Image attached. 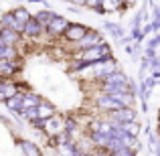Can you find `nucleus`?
<instances>
[{"label":"nucleus","instance_id":"obj_1","mask_svg":"<svg viewBox=\"0 0 160 156\" xmlns=\"http://www.w3.org/2000/svg\"><path fill=\"white\" fill-rule=\"evenodd\" d=\"M109 55H112V49H109L108 45L102 43V45H98V47L85 49V51H77L73 57L79 59V61H83L85 65H93V63H99V61L109 59Z\"/></svg>","mask_w":160,"mask_h":156},{"label":"nucleus","instance_id":"obj_2","mask_svg":"<svg viewBox=\"0 0 160 156\" xmlns=\"http://www.w3.org/2000/svg\"><path fill=\"white\" fill-rule=\"evenodd\" d=\"M109 118L113 120V124H130V122H136V112L132 108H120L116 112H109Z\"/></svg>","mask_w":160,"mask_h":156},{"label":"nucleus","instance_id":"obj_3","mask_svg":"<svg viewBox=\"0 0 160 156\" xmlns=\"http://www.w3.org/2000/svg\"><path fill=\"white\" fill-rule=\"evenodd\" d=\"M43 132L47 134V136H51V138L57 136V134H61V132H65V120L59 118V116H53V118H49V120H45Z\"/></svg>","mask_w":160,"mask_h":156},{"label":"nucleus","instance_id":"obj_4","mask_svg":"<svg viewBox=\"0 0 160 156\" xmlns=\"http://www.w3.org/2000/svg\"><path fill=\"white\" fill-rule=\"evenodd\" d=\"M102 45V35L95 31H87V35L83 37L79 43H75V49L77 51H85V49H91V47H98Z\"/></svg>","mask_w":160,"mask_h":156},{"label":"nucleus","instance_id":"obj_5","mask_svg":"<svg viewBox=\"0 0 160 156\" xmlns=\"http://www.w3.org/2000/svg\"><path fill=\"white\" fill-rule=\"evenodd\" d=\"M69 20L67 18H63V16H55V18L49 23V27H47V33L51 37H63L65 35V31L69 28Z\"/></svg>","mask_w":160,"mask_h":156},{"label":"nucleus","instance_id":"obj_6","mask_svg":"<svg viewBox=\"0 0 160 156\" xmlns=\"http://www.w3.org/2000/svg\"><path fill=\"white\" fill-rule=\"evenodd\" d=\"M85 35H87V28L83 27V24H69V28L65 31L63 39H65L67 43H73L75 45V43H79Z\"/></svg>","mask_w":160,"mask_h":156},{"label":"nucleus","instance_id":"obj_7","mask_svg":"<svg viewBox=\"0 0 160 156\" xmlns=\"http://www.w3.org/2000/svg\"><path fill=\"white\" fill-rule=\"evenodd\" d=\"M18 69H20L18 59H0V75H2L4 79L12 77Z\"/></svg>","mask_w":160,"mask_h":156},{"label":"nucleus","instance_id":"obj_8","mask_svg":"<svg viewBox=\"0 0 160 156\" xmlns=\"http://www.w3.org/2000/svg\"><path fill=\"white\" fill-rule=\"evenodd\" d=\"M0 24H2L4 28H10V31L18 33V35H22V33H24V24L18 23V20L14 18V14H12V12H6V14L2 16V18H0Z\"/></svg>","mask_w":160,"mask_h":156},{"label":"nucleus","instance_id":"obj_9","mask_svg":"<svg viewBox=\"0 0 160 156\" xmlns=\"http://www.w3.org/2000/svg\"><path fill=\"white\" fill-rule=\"evenodd\" d=\"M18 93V85L12 81H8V79H4L2 83H0V102L6 103L10 98H14V95Z\"/></svg>","mask_w":160,"mask_h":156},{"label":"nucleus","instance_id":"obj_10","mask_svg":"<svg viewBox=\"0 0 160 156\" xmlns=\"http://www.w3.org/2000/svg\"><path fill=\"white\" fill-rule=\"evenodd\" d=\"M43 28H45V27L35 18V16H32V18L28 20L27 24H24V33H22V35L27 37V39H39V35L43 33Z\"/></svg>","mask_w":160,"mask_h":156},{"label":"nucleus","instance_id":"obj_11","mask_svg":"<svg viewBox=\"0 0 160 156\" xmlns=\"http://www.w3.org/2000/svg\"><path fill=\"white\" fill-rule=\"evenodd\" d=\"M0 41H2L4 45H8V47H18L20 45V35L14 31H10V28H4L2 35H0Z\"/></svg>","mask_w":160,"mask_h":156},{"label":"nucleus","instance_id":"obj_12","mask_svg":"<svg viewBox=\"0 0 160 156\" xmlns=\"http://www.w3.org/2000/svg\"><path fill=\"white\" fill-rule=\"evenodd\" d=\"M103 83L106 85H128V77L124 73H120V71H113L112 75H108L103 79Z\"/></svg>","mask_w":160,"mask_h":156},{"label":"nucleus","instance_id":"obj_13","mask_svg":"<svg viewBox=\"0 0 160 156\" xmlns=\"http://www.w3.org/2000/svg\"><path fill=\"white\" fill-rule=\"evenodd\" d=\"M22 99H24V93H20V91H18V93H16L14 98H10V99L6 102V108L10 109V112H16V113H20V112L24 109V105H22Z\"/></svg>","mask_w":160,"mask_h":156},{"label":"nucleus","instance_id":"obj_14","mask_svg":"<svg viewBox=\"0 0 160 156\" xmlns=\"http://www.w3.org/2000/svg\"><path fill=\"white\" fill-rule=\"evenodd\" d=\"M18 146H20V150H22L24 156H43L41 150L37 148V144H32V142H28V140H18Z\"/></svg>","mask_w":160,"mask_h":156},{"label":"nucleus","instance_id":"obj_15","mask_svg":"<svg viewBox=\"0 0 160 156\" xmlns=\"http://www.w3.org/2000/svg\"><path fill=\"white\" fill-rule=\"evenodd\" d=\"M37 112H39V120H49L55 116V108L47 102H41V105H37Z\"/></svg>","mask_w":160,"mask_h":156},{"label":"nucleus","instance_id":"obj_16","mask_svg":"<svg viewBox=\"0 0 160 156\" xmlns=\"http://www.w3.org/2000/svg\"><path fill=\"white\" fill-rule=\"evenodd\" d=\"M41 102H43V99H41V98H39L37 93H32V91H28V93H24L22 105H24V109H28V108H37V105H41Z\"/></svg>","mask_w":160,"mask_h":156},{"label":"nucleus","instance_id":"obj_17","mask_svg":"<svg viewBox=\"0 0 160 156\" xmlns=\"http://www.w3.org/2000/svg\"><path fill=\"white\" fill-rule=\"evenodd\" d=\"M77 154V148H75L73 142H67V144L57 146V156H75Z\"/></svg>","mask_w":160,"mask_h":156},{"label":"nucleus","instance_id":"obj_18","mask_svg":"<svg viewBox=\"0 0 160 156\" xmlns=\"http://www.w3.org/2000/svg\"><path fill=\"white\" fill-rule=\"evenodd\" d=\"M12 14H14V18L18 20V23H22V24H27L28 20L32 18V16L28 14V10H27V8H16V10H12Z\"/></svg>","mask_w":160,"mask_h":156},{"label":"nucleus","instance_id":"obj_19","mask_svg":"<svg viewBox=\"0 0 160 156\" xmlns=\"http://www.w3.org/2000/svg\"><path fill=\"white\" fill-rule=\"evenodd\" d=\"M35 18H37V20H39V23H41V24H43V27H45V28H47V27H49V23H51V20L55 18V14H53V12H49V10H41V12H39V14H37V16H35Z\"/></svg>","mask_w":160,"mask_h":156},{"label":"nucleus","instance_id":"obj_20","mask_svg":"<svg viewBox=\"0 0 160 156\" xmlns=\"http://www.w3.org/2000/svg\"><path fill=\"white\" fill-rule=\"evenodd\" d=\"M122 4L118 2V0H102V8L103 10H109V12H113V10H118Z\"/></svg>","mask_w":160,"mask_h":156},{"label":"nucleus","instance_id":"obj_21","mask_svg":"<svg viewBox=\"0 0 160 156\" xmlns=\"http://www.w3.org/2000/svg\"><path fill=\"white\" fill-rule=\"evenodd\" d=\"M112 156H134V150L120 148V150H116V152H112Z\"/></svg>","mask_w":160,"mask_h":156},{"label":"nucleus","instance_id":"obj_22","mask_svg":"<svg viewBox=\"0 0 160 156\" xmlns=\"http://www.w3.org/2000/svg\"><path fill=\"white\" fill-rule=\"evenodd\" d=\"M85 6H89V8H99V6H102V0H87Z\"/></svg>","mask_w":160,"mask_h":156},{"label":"nucleus","instance_id":"obj_23","mask_svg":"<svg viewBox=\"0 0 160 156\" xmlns=\"http://www.w3.org/2000/svg\"><path fill=\"white\" fill-rule=\"evenodd\" d=\"M71 2H75L77 6H85V4H87V0H71Z\"/></svg>","mask_w":160,"mask_h":156},{"label":"nucleus","instance_id":"obj_24","mask_svg":"<svg viewBox=\"0 0 160 156\" xmlns=\"http://www.w3.org/2000/svg\"><path fill=\"white\" fill-rule=\"evenodd\" d=\"M2 31H4V27H2V24H0V35H2Z\"/></svg>","mask_w":160,"mask_h":156},{"label":"nucleus","instance_id":"obj_25","mask_svg":"<svg viewBox=\"0 0 160 156\" xmlns=\"http://www.w3.org/2000/svg\"><path fill=\"white\" fill-rule=\"evenodd\" d=\"M79 156H93V154H79Z\"/></svg>","mask_w":160,"mask_h":156},{"label":"nucleus","instance_id":"obj_26","mask_svg":"<svg viewBox=\"0 0 160 156\" xmlns=\"http://www.w3.org/2000/svg\"><path fill=\"white\" fill-rule=\"evenodd\" d=\"M2 81H4V77H2V75H0V83H2Z\"/></svg>","mask_w":160,"mask_h":156}]
</instances>
